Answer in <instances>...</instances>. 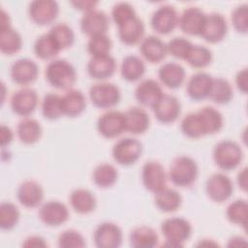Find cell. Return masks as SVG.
I'll return each instance as SVG.
<instances>
[{
  "mask_svg": "<svg viewBox=\"0 0 248 248\" xmlns=\"http://www.w3.org/2000/svg\"><path fill=\"white\" fill-rule=\"evenodd\" d=\"M28 14L33 22L38 25H48L57 18L59 6L53 0H35L29 4Z\"/></svg>",
  "mask_w": 248,
  "mask_h": 248,
  "instance_id": "8",
  "label": "cell"
},
{
  "mask_svg": "<svg viewBox=\"0 0 248 248\" xmlns=\"http://www.w3.org/2000/svg\"><path fill=\"white\" fill-rule=\"evenodd\" d=\"M118 177L117 170L111 164L102 163L98 165L92 173L94 183L101 188H108L112 186Z\"/></svg>",
  "mask_w": 248,
  "mask_h": 248,
  "instance_id": "37",
  "label": "cell"
},
{
  "mask_svg": "<svg viewBox=\"0 0 248 248\" xmlns=\"http://www.w3.org/2000/svg\"><path fill=\"white\" fill-rule=\"evenodd\" d=\"M137 16L134 7L128 2H119L112 7L111 17L118 26Z\"/></svg>",
  "mask_w": 248,
  "mask_h": 248,
  "instance_id": "46",
  "label": "cell"
},
{
  "mask_svg": "<svg viewBox=\"0 0 248 248\" xmlns=\"http://www.w3.org/2000/svg\"><path fill=\"white\" fill-rule=\"evenodd\" d=\"M204 135H213L218 133L223 127V115L213 107H203L198 111Z\"/></svg>",
  "mask_w": 248,
  "mask_h": 248,
  "instance_id": "30",
  "label": "cell"
},
{
  "mask_svg": "<svg viewBox=\"0 0 248 248\" xmlns=\"http://www.w3.org/2000/svg\"><path fill=\"white\" fill-rule=\"evenodd\" d=\"M161 232L166 239V246L182 247L192 234V226L184 218L170 217L162 223Z\"/></svg>",
  "mask_w": 248,
  "mask_h": 248,
  "instance_id": "3",
  "label": "cell"
},
{
  "mask_svg": "<svg viewBox=\"0 0 248 248\" xmlns=\"http://www.w3.org/2000/svg\"><path fill=\"white\" fill-rule=\"evenodd\" d=\"M124 113L127 132L134 135H140L148 129L150 124V118L143 108L134 107L130 108Z\"/></svg>",
  "mask_w": 248,
  "mask_h": 248,
  "instance_id": "27",
  "label": "cell"
},
{
  "mask_svg": "<svg viewBox=\"0 0 248 248\" xmlns=\"http://www.w3.org/2000/svg\"><path fill=\"white\" fill-rule=\"evenodd\" d=\"M145 73L144 62L136 55L126 56L121 63L120 74L127 81H137L142 78Z\"/></svg>",
  "mask_w": 248,
  "mask_h": 248,
  "instance_id": "34",
  "label": "cell"
},
{
  "mask_svg": "<svg viewBox=\"0 0 248 248\" xmlns=\"http://www.w3.org/2000/svg\"><path fill=\"white\" fill-rule=\"evenodd\" d=\"M39 218L46 226L57 227L64 224L69 219V210L63 202L59 201H49L41 206Z\"/></svg>",
  "mask_w": 248,
  "mask_h": 248,
  "instance_id": "18",
  "label": "cell"
},
{
  "mask_svg": "<svg viewBox=\"0 0 248 248\" xmlns=\"http://www.w3.org/2000/svg\"><path fill=\"white\" fill-rule=\"evenodd\" d=\"M184 68L175 62L163 64L158 70V77L161 82L170 89L179 88L185 80Z\"/></svg>",
  "mask_w": 248,
  "mask_h": 248,
  "instance_id": "25",
  "label": "cell"
},
{
  "mask_svg": "<svg viewBox=\"0 0 248 248\" xmlns=\"http://www.w3.org/2000/svg\"><path fill=\"white\" fill-rule=\"evenodd\" d=\"M144 35L143 21L135 16L122 25L118 26V37L127 46H134L142 41Z\"/></svg>",
  "mask_w": 248,
  "mask_h": 248,
  "instance_id": "26",
  "label": "cell"
},
{
  "mask_svg": "<svg viewBox=\"0 0 248 248\" xmlns=\"http://www.w3.org/2000/svg\"><path fill=\"white\" fill-rule=\"evenodd\" d=\"M24 247H46L47 246L45 238L39 235H31L27 237L23 243Z\"/></svg>",
  "mask_w": 248,
  "mask_h": 248,
  "instance_id": "51",
  "label": "cell"
},
{
  "mask_svg": "<svg viewBox=\"0 0 248 248\" xmlns=\"http://www.w3.org/2000/svg\"><path fill=\"white\" fill-rule=\"evenodd\" d=\"M237 184L243 191L247 190V168H243L237 174Z\"/></svg>",
  "mask_w": 248,
  "mask_h": 248,
  "instance_id": "54",
  "label": "cell"
},
{
  "mask_svg": "<svg viewBox=\"0 0 248 248\" xmlns=\"http://www.w3.org/2000/svg\"><path fill=\"white\" fill-rule=\"evenodd\" d=\"M108 26V16L105 12L97 9L84 13L80 19V29L89 37L106 34Z\"/></svg>",
  "mask_w": 248,
  "mask_h": 248,
  "instance_id": "14",
  "label": "cell"
},
{
  "mask_svg": "<svg viewBox=\"0 0 248 248\" xmlns=\"http://www.w3.org/2000/svg\"><path fill=\"white\" fill-rule=\"evenodd\" d=\"M150 24L152 29L161 35L170 34L178 25V15L174 7L162 5L152 14Z\"/></svg>",
  "mask_w": 248,
  "mask_h": 248,
  "instance_id": "9",
  "label": "cell"
},
{
  "mask_svg": "<svg viewBox=\"0 0 248 248\" xmlns=\"http://www.w3.org/2000/svg\"><path fill=\"white\" fill-rule=\"evenodd\" d=\"M152 109L159 122L170 124L174 122L180 115L181 105L179 100L173 95L164 94Z\"/></svg>",
  "mask_w": 248,
  "mask_h": 248,
  "instance_id": "15",
  "label": "cell"
},
{
  "mask_svg": "<svg viewBox=\"0 0 248 248\" xmlns=\"http://www.w3.org/2000/svg\"><path fill=\"white\" fill-rule=\"evenodd\" d=\"M193 44L186 38L175 37L167 44L168 52L175 58L185 60Z\"/></svg>",
  "mask_w": 248,
  "mask_h": 248,
  "instance_id": "47",
  "label": "cell"
},
{
  "mask_svg": "<svg viewBox=\"0 0 248 248\" xmlns=\"http://www.w3.org/2000/svg\"><path fill=\"white\" fill-rule=\"evenodd\" d=\"M207 196L216 202L228 201L233 192V183L231 178L224 173H213L205 183Z\"/></svg>",
  "mask_w": 248,
  "mask_h": 248,
  "instance_id": "10",
  "label": "cell"
},
{
  "mask_svg": "<svg viewBox=\"0 0 248 248\" xmlns=\"http://www.w3.org/2000/svg\"><path fill=\"white\" fill-rule=\"evenodd\" d=\"M213 78L205 72L194 74L187 82V93L192 100L201 101L208 98Z\"/></svg>",
  "mask_w": 248,
  "mask_h": 248,
  "instance_id": "23",
  "label": "cell"
},
{
  "mask_svg": "<svg viewBox=\"0 0 248 248\" xmlns=\"http://www.w3.org/2000/svg\"><path fill=\"white\" fill-rule=\"evenodd\" d=\"M97 130L104 138L113 139L126 131L125 113L119 110H108L97 121Z\"/></svg>",
  "mask_w": 248,
  "mask_h": 248,
  "instance_id": "7",
  "label": "cell"
},
{
  "mask_svg": "<svg viewBox=\"0 0 248 248\" xmlns=\"http://www.w3.org/2000/svg\"><path fill=\"white\" fill-rule=\"evenodd\" d=\"M16 133L21 142L25 144H33L41 139L42 127L36 119L25 117L18 122Z\"/></svg>",
  "mask_w": 248,
  "mask_h": 248,
  "instance_id": "33",
  "label": "cell"
},
{
  "mask_svg": "<svg viewBox=\"0 0 248 248\" xmlns=\"http://www.w3.org/2000/svg\"><path fill=\"white\" fill-rule=\"evenodd\" d=\"M60 50V47L49 33L41 35L34 43V52L38 58L43 60L54 58Z\"/></svg>",
  "mask_w": 248,
  "mask_h": 248,
  "instance_id": "36",
  "label": "cell"
},
{
  "mask_svg": "<svg viewBox=\"0 0 248 248\" xmlns=\"http://www.w3.org/2000/svg\"><path fill=\"white\" fill-rule=\"evenodd\" d=\"M93 238L99 248H117L122 243L123 233L118 225L104 222L96 228Z\"/></svg>",
  "mask_w": 248,
  "mask_h": 248,
  "instance_id": "12",
  "label": "cell"
},
{
  "mask_svg": "<svg viewBox=\"0 0 248 248\" xmlns=\"http://www.w3.org/2000/svg\"><path fill=\"white\" fill-rule=\"evenodd\" d=\"M181 132L190 139H199L204 135L202 122L197 111L186 114L180 123Z\"/></svg>",
  "mask_w": 248,
  "mask_h": 248,
  "instance_id": "43",
  "label": "cell"
},
{
  "mask_svg": "<svg viewBox=\"0 0 248 248\" xmlns=\"http://www.w3.org/2000/svg\"><path fill=\"white\" fill-rule=\"evenodd\" d=\"M64 115L76 117L83 112L86 108V99L83 93L77 89H69L62 96Z\"/></svg>",
  "mask_w": 248,
  "mask_h": 248,
  "instance_id": "29",
  "label": "cell"
},
{
  "mask_svg": "<svg viewBox=\"0 0 248 248\" xmlns=\"http://www.w3.org/2000/svg\"><path fill=\"white\" fill-rule=\"evenodd\" d=\"M163 95L164 92L161 85L152 78L140 81L135 89V98L143 107L153 108Z\"/></svg>",
  "mask_w": 248,
  "mask_h": 248,
  "instance_id": "20",
  "label": "cell"
},
{
  "mask_svg": "<svg viewBox=\"0 0 248 248\" xmlns=\"http://www.w3.org/2000/svg\"><path fill=\"white\" fill-rule=\"evenodd\" d=\"M228 32L226 18L218 13H211L205 16L201 37L210 44L221 42Z\"/></svg>",
  "mask_w": 248,
  "mask_h": 248,
  "instance_id": "13",
  "label": "cell"
},
{
  "mask_svg": "<svg viewBox=\"0 0 248 248\" xmlns=\"http://www.w3.org/2000/svg\"><path fill=\"white\" fill-rule=\"evenodd\" d=\"M71 4L78 10L83 11L84 13L95 10L96 6L98 5V2L96 1H74L71 2Z\"/></svg>",
  "mask_w": 248,
  "mask_h": 248,
  "instance_id": "52",
  "label": "cell"
},
{
  "mask_svg": "<svg viewBox=\"0 0 248 248\" xmlns=\"http://www.w3.org/2000/svg\"><path fill=\"white\" fill-rule=\"evenodd\" d=\"M91 103L99 108H110L116 106L121 98L118 86L109 82H99L89 89Z\"/></svg>",
  "mask_w": 248,
  "mask_h": 248,
  "instance_id": "6",
  "label": "cell"
},
{
  "mask_svg": "<svg viewBox=\"0 0 248 248\" xmlns=\"http://www.w3.org/2000/svg\"><path fill=\"white\" fill-rule=\"evenodd\" d=\"M232 23L234 29L239 33H247L248 30V6L242 4L237 6L232 13Z\"/></svg>",
  "mask_w": 248,
  "mask_h": 248,
  "instance_id": "49",
  "label": "cell"
},
{
  "mask_svg": "<svg viewBox=\"0 0 248 248\" xmlns=\"http://www.w3.org/2000/svg\"><path fill=\"white\" fill-rule=\"evenodd\" d=\"M205 14L198 7H188L178 16L180 29L188 35L200 36L205 19Z\"/></svg>",
  "mask_w": 248,
  "mask_h": 248,
  "instance_id": "19",
  "label": "cell"
},
{
  "mask_svg": "<svg viewBox=\"0 0 248 248\" xmlns=\"http://www.w3.org/2000/svg\"><path fill=\"white\" fill-rule=\"evenodd\" d=\"M19 220L17 206L10 202H4L0 205V228L4 231L14 229Z\"/></svg>",
  "mask_w": 248,
  "mask_h": 248,
  "instance_id": "44",
  "label": "cell"
},
{
  "mask_svg": "<svg viewBox=\"0 0 248 248\" xmlns=\"http://www.w3.org/2000/svg\"><path fill=\"white\" fill-rule=\"evenodd\" d=\"M112 46V42L107 34L96 35L90 37L87 43V51L91 56H102L109 54Z\"/></svg>",
  "mask_w": 248,
  "mask_h": 248,
  "instance_id": "45",
  "label": "cell"
},
{
  "mask_svg": "<svg viewBox=\"0 0 248 248\" xmlns=\"http://www.w3.org/2000/svg\"><path fill=\"white\" fill-rule=\"evenodd\" d=\"M235 84L241 93H243V94L247 93L248 79H247V69L246 68L237 72V74L235 76Z\"/></svg>",
  "mask_w": 248,
  "mask_h": 248,
  "instance_id": "50",
  "label": "cell"
},
{
  "mask_svg": "<svg viewBox=\"0 0 248 248\" xmlns=\"http://www.w3.org/2000/svg\"><path fill=\"white\" fill-rule=\"evenodd\" d=\"M38 105L37 92L29 87L16 91L11 98L12 110L20 116L30 115Z\"/></svg>",
  "mask_w": 248,
  "mask_h": 248,
  "instance_id": "17",
  "label": "cell"
},
{
  "mask_svg": "<svg viewBox=\"0 0 248 248\" xmlns=\"http://www.w3.org/2000/svg\"><path fill=\"white\" fill-rule=\"evenodd\" d=\"M158 242L156 231L147 226L137 227L130 233V244L136 248H152L157 246Z\"/></svg>",
  "mask_w": 248,
  "mask_h": 248,
  "instance_id": "31",
  "label": "cell"
},
{
  "mask_svg": "<svg viewBox=\"0 0 248 248\" xmlns=\"http://www.w3.org/2000/svg\"><path fill=\"white\" fill-rule=\"evenodd\" d=\"M185 61L194 68L202 69L211 63L212 52L204 46L193 45L185 58Z\"/></svg>",
  "mask_w": 248,
  "mask_h": 248,
  "instance_id": "39",
  "label": "cell"
},
{
  "mask_svg": "<svg viewBox=\"0 0 248 248\" xmlns=\"http://www.w3.org/2000/svg\"><path fill=\"white\" fill-rule=\"evenodd\" d=\"M154 202L158 209L170 213L176 211L181 206L182 198L176 190L165 187L161 191L155 193Z\"/></svg>",
  "mask_w": 248,
  "mask_h": 248,
  "instance_id": "32",
  "label": "cell"
},
{
  "mask_svg": "<svg viewBox=\"0 0 248 248\" xmlns=\"http://www.w3.org/2000/svg\"><path fill=\"white\" fill-rule=\"evenodd\" d=\"M142 184L146 190L157 193L167 184V174L164 167L157 161H148L142 167Z\"/></svg>",
  "mask_w": 248,
  "mask_h": 248,
  "instance_id": "11",
  "label": "cell"
},
{
  "mask_svg": "<svg viewBox=\"0 0 248 248\" xmlns=\"http://www.w3.org/2000/svg\"><path fill=\"white\" fill-rule=\"evenodd\" d=\"M243 159L241 147L232 140L219 141L213 149V160L223 170H232L237 168Z\"/></svg>",
  "mask_w": 248,
  "mask_h": 248,
  "instance_id": "4",
  "label": "cell"
},
{
  "mask_svg": "<svg viewBox=\"0 0 248 248\" xmlns=\"http://www.w3.org/2000/svg\"><path fill=\"white\" fill-rule=\"evenodd\" d=\"M12 80L19 85H28L34 82L39 75L37 63L29 58H20L11 66Z\"/></svg>",
  "mask_w": 248,
  "mask_h": 248,
  "instance_id": "16",
  "label": "cell"
},
{
  "mask_svg": "<svg viewBox=\"0 0 248 248\" xmlns=\"http://www.w3.org/2000/svg\"><path fill=\"white\" fill-rule=\"evenodd\" d=\"M13 132L12 130L5 126V125H1V130H0V140H1V145L2 147H5L6 145H8L9 143H11V141L13 140Z\"/></svg>",
  "mask_w": 248,
  "mask_h": 248,
  "instance_id": "53",
  "label": "cell"
},
{
  "mask_svg": "<svg viewBox=\"0 0 248 248\" xmlns=\"http://www.w3.org/2000/svg\"><path fill=\"white\" fill-rule=\"evenodd\" d=\"M85 245L82 234L75 230H66L58 237V246L62 248H81Z\"/></svg>",
  "mask_w": 248,
  "mask_h": 248,
  "instance_id": "48",
  "label": "cell"
},
{
  "mask_svg": "<svg viewBox=\"0 0 248 248\" xmlns=\"http://www.w3.org/2000/svg\"><path fill=\"white\" fill-rule=\"evenodd\" d=\"M232 87L231 83L223 78H213L211 90L208 98L218 105H225L231 102L232 99Z\"/></svg>",
  "mask_w": 248,
  "mask_h": 248,
  "instance_id": "38",
  "label": "cell"
},
{
  "mask_svg": "<svg viewBox=\"0 0 248 248\" xmlns=\"http://www.w3.org/2000/svg\"><path fill=\"white\" fill-rule=\"evenodd\" d=\"M199 168L196 161L189 156H178L171 162L169 170L170 181L178 187H189L197 179Z\"/></svg>",
  "mask_w": 248,
  "mask_h": 248,
  "instance_id": "2",
  "label": "cell"
},
{
  "mask_svg": "<svg viewBox=\"0 0 248 248\" xmlns=\"http://www.w3.org/2000/svg\"><path fill=\"white\" fill-rule=\"evenodd\" d=\"M18 202L27 208H34L41 204L44 199V190L35 180H25L17 188Z\"/></svg>",
  "mask_w": 248,
  "mask_h": 248,
  "instance_id": "22",
  "label": "cell"
},
{
  "mask_svg": "<svg viewBox=\"0 0 248 248\" xmlns=\"http://www.w3.org/2000/svg\"><path fill=\"white\" fill-rule=\"evenodd\" d=\"M142 57L150 63H159L165 59L168 50L167 45L157 36H147L142 39L140 46Z\"/></svg>",
  "mask_w": 248,
  "mask_h": 248,
  "instance_id": "24",
  "label": "cell"
},
{
  "mask_svg": "<svg viewBox=\"0 0 248 248\" xmlns=\"http://www.w3.org/2000/svg\"><path fill=\"white\" fill-rule=\"evenodd\" d=\"M48 33L56 42L61 50L72 46L75 42L74 31L67 23L59 22L54 24Z\"/></svg>",
  "mask_w": 248,
  "mask_h": 248,
  "instance_id": "42",
  "label": "cell"
},
{
  "mask_svg": "<svg viewBox=\"0 0 248 248\" xmlns=\"http://www.w3.org/2000/svg\"><path fill=\"white\" fill-rule=\"evenodd\" d=\"M42 113L49 120H55L64 115L62 96L54 93H47L45 95L42 102Z\"/></svg>",
  "mask_w": 248,
  "mask_h": 248,
  "instance_id": "40",
  "label": "cell"
},
{
  "mask_svg": "<svg viewBox=\"0 0 248 248\" xmlns=\"http://www.w3.org/2000/svg\"><path fill=\"white\" fill-rule=\"evenodd\" d=\"M226 216L231 223L239 225L246 230L248 216V205L246 201L239 199L231 202L227 207Z\"/></svg>",
  "mask_w": 248,
  "mask_h": 248,
  "instance_id": "41",
  "label": "cell"
},
{
  "mask_svg": "<svg viewBox=\"0 0 248 248\" xmlns=\"http://www.w3.org/2000/svg\"><path fill=\"white\" fill-rule=\"evenodd\" d=\"M45 75L48 83L57 89H70L77 80L76 69L65 59H54L49 62Z\"/></svg>",
  "mask_w": 248,
  "mask_h": 248,
  "instance_id": "1",
  "label": "cell"
},
{
  "mask_svg": "<svg viewBox=\"0 0 248 248\" xmlns=\"http://www.w3.org/2000/svg\"><path fill=\"white\" fill-rule=\"evenodd\" d=\"M70 203L73 209L79 214H88L96 208V198L93 193L87 189L78 188L70 195Z\"/></svg>",
  "mask_w": 248,
  "mask_h": 248,
  "instance_id": "28",
  "label": "cell"
},
{
  "mask_svg": "<svg viewBox=\"0 0 248 248\" xmlns=\"http://www.w3.org/2000/svg\"><path fill=\"white\" fill-rule=\"evenodd\" d=\"M111 154L117 164L131 166L140 158L142 144L135 138H123L114 143Z\"/></svg>",
  "mask_w": 248,
  "mask_h": 248,
  "instance_id": "5",
  "label": "cell"
},
{
  "mask_svg": "<svg viewBox=\"0 0 248 248\" xmlns=\"http://www.w3.org/2000/svg\"><path fill=\"white\" fill-rule=\"evenodd\" d=\"M22 46V38L20 34L12 26L0 29V49L7 55H13L18 52Z\"/></svg>",
  "mask_w": 248,
  "mask_h": 248,
  "instance_id": "35",
  "label": "cell"
},
{
  "mask_svg": "<svg viewBox=\"0 0 248 248\" xmlns=\"http://www.w3.org/2000/svg\"><path fill=\"white\" fill-rule=\"evenodd\" d=\"M88 75L97 80H104L112 77L116 70L115 59L108 54L102 56H92L86 66Z\"/></svg>",
  "mask_w": 248,
  "mask_h": 248,
  "instance_id": "21",
  "label": "cell"
}]
</instances>
